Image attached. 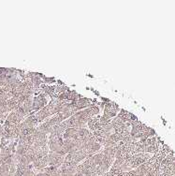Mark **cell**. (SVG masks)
<instances>
[{"mask_svg":"<svg viewBox=\"0 0 175 176\" xmlns=\"http://www.w3.org/2000/svg\"><path fill=\"white\" fill-rule=\"evenodd\" d=\"M64 159H65V156H63L55 152H52V151L49 152V155H48L49 166L59 169L62 166V164L64 163Z\"/></svg>","mask_w":175,"mask_h":176,"instance_id":"6da1fadb","label":"cell"},{"mask_svg":"<svg viewBox=\"0 0 175 176\" xmlns=\"http://www.w3.org/2000/svg\"><path fill=\"white\" fill-rule=\"evenodd\" d=\"M46 94H40V96L38 97H35L33 98V103H32V112L35 111V112H39L40 110H41L42 108H44L47 103H48V100L45 97Z\"/></svg>","mask_w":175,"mask_h":176,"instance_id":"7a4b0ae2","label":"cell"},{"mask_svg":"<svg viewBox=\"0 0 175 176\" xmlns=\"http://www.w3.org/2000/svg\"><path fill=\"white\" fill-rule=\"evenodd\" d=\"M119 107L117 104L112 103V102H108L105 104V108H104V114L106 117L111 119L113 117H116L117 112H118Z\"/></svg>","mask_w":175,"mask_h":176,"instance_id":"3957f363","label":"cell"},{"mask_svg":"<svg viewBox=\"0 0 175 176\" xmlns=\"http://www.w3.org/2000/svg\"><path fill=\"white\" fill-rule=\"evenodd\" d=\"M87 126H89V129L92 132H95V131L98 130L101 127L100 122H99V118L93 117V118L89 119V121L87 122Z\"/></svg>","mask_w":175,"mask_h":176,"instance_id":"277c9868","label":"cell"}]
</instances>
